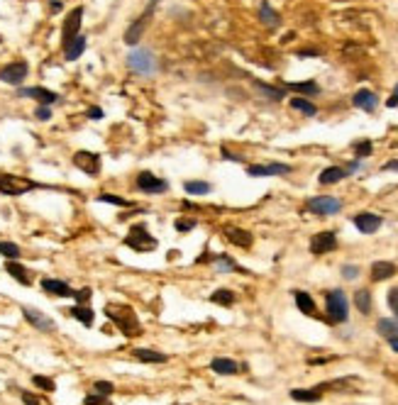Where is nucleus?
<instances>
[{"label":"nucleus","mask_w":398,"mask_h":405,"mask_svg":"<svg viewBox=\"0 0 398 405\" xmlns=\"http://www.w3.org/2000/svg\"><path fill=\"white\" fill-rule=\"evenodd\" d=\"M247 173L249 176H286V173H291V166L289 164H278V161H274V164L249 166Z\"/></svg>","instance_id":"dca6fc26"},{"label":"nucleus","mask_w":398,"mask_h":405,"mask_svg":"<svg viewBox=\"0 0 398 405\" xmlns=\"http://www.w3.org/2000/svg\"><path fill=\"white\" fill-rule=\"evenodd\" d=\"M218 259V268L220 271H242L240 266H234V261L230 256H215Z\"/></svg>","instance_id":"ea45409f"},{"label":"nucleus","mask_w":398,"mask_h":405,"mask_svg":"<svg viewBox=\"0 0 398 405\" xmlns=\"http://www.w3.org/2000/svg\"><path fill=\"white\" fill-rule=\"evenodd\" d=\"M73 298L78 300V305H86L91 300V288H81V291H73Z\"/></svg>","instance_id":"a18cd8bd"},{"label":"nucleus","mask_w":398,"mask_h":405,"mask_svg":"<svg viewBox=\"0 0 398 405\" xmlns=\"http://www.w3.org/2000/svg\"><path fill=\"white\" fill-rule=\"evenodd\" d=\"M293 298H296V305H298V310H301L303 315H317L315 300L305 293V291H296V293H293Z\"/></svg>","instance_id":"bb28decb"},{"label":"nucleus","mask_w":398,"mask_h":405,"mask_svg":"<svg viewBox=\"0 0 398 405\" xmlns=\"http://www.w3.org/2000/svg\"><path fill=\"white\" fill-rule=\"evenodd\" d=\"M298 54L301 56H317L320 52H317V49H308V52H298Z\"/></svg>","instance_id":"bf43d9fd"},{"label":"nucleus","mask_w":398,"mask_h":405,"mask_svg":"<svg viewBox=\"0 0 398 405\" xmlns=\"http://www.w3.org/2000/svg\"><path fill=\"white\" fill-rule=\"evenodd\" d=\"M32 381H34V386H39L42 391H47V393H52L56 388L54 381H52L49 376H32Z\"/></svg>","instance_id":"58836bf2"},{"label":"nucleus","mask_w":398,"mask_h":405,"mask_svg":"<svg viewBox=\"0 0 398 405\" xmlns=\"http://www.w3.org/2000/svg\"><path fill=\"white\" fill-rule=\"evenodd\" d=\"M71 315L81 322V325H86V327H91V325H93V318H96V315H93V310H91V307H86V305H73L71 307Z\"/></svg>","instance_id":"2f4dec72"},{"label":"nucleus","mask_w":398,"mask_h":405,"mask_svg":"<svg viewBox=\"0 0 398 405\" xmlns=\"http://www.w3.org/2000/svg\"><path fill=\"white\" fill-rule=\"evenodd\" d=\"M320 388H313V391H305V388H293L291 391V398L298 400V403H317L323 395H320Z\"/></svg>","instance_id":"cd10ccee"},{"label":"nucleus","mask_w":398,"mask_h":405,"mask_svg":"<svg viewBox=\"0 0 398 405\" xmlns=\"http://www.w3.org/2000/svg\"><path fill=\"white\" fill-rule=\"evenodd\" d=\"M388 307L393 310V315L398 318V288H391V291H388Z\"/></svg>","instance_id":"49530a36"},{"label":"nucleus","mask_w":398,"mask_h":405,"mask_svg":"<svg viewBox=\"0 0 398 405\" xmlns=\"http://www.w3.org/2000/svg\"><path fill=\"white\" fill-rule=\"evenodd\" d=\"M352 105H357L359 110L364 112H374L376 105H379V98H376V93H371L369 88H362V91H357L352 96Z\"/></svg>","instance_id":"a211bd4d"},{"label":"nucleus","mask_w":398,"mask_h":405,"mask_svg":"<svg viewBox=\"0 0 398 405\" xmlns=\"http://www.w3.org/2000/svg\"><path fill=\"white\" fill-rule=\"evenodd\" d=\"M86 44H88V42H86V37H83V34L73 37V39H71V42L64 47V56H66V61H76V59H78V56L86 52Z\"/></svg>","instance_id":"b1692460"},{"label":"nucleus","mask_w":398,"mask_h":405,"mask_svg":"<svg viewBox=\"0 0 398 405\" xmlns=\"http://www.w3.org/2000/svg\"><path fill=\"white\" fill-rule=\"evenodd\" d=\"M127 66L139 76H151L156 73V59L149 49H132L127 56Z\"/></svg>","instance_id":"20e7f679"},{"label":"nucleus","mask_w":398,"mask_h":405,"mask_svg":"<svg viewBox=\"0 0 398 405\" xmlns=\"http://www.w3.org/2000/svg\"><path fill=\"white\" fill-rule=\"evenodd\" d=\"M135 186H137V191H142V193H151V196H162V193L169 191V181L154 176L151 171H142V173H137Z\"/></svg>","instance_id":"423d86ee"},{"label":"nucleus","mask_w":398,"mask_h":405,"mask_svg":"<svg viewBox=\"0 0 398 405\" xmlns=\"http://www.w3.org/2000/svg\"><path fill=\"white\" fill-rule=\"evenodd\" d=\"M259 20L266 25V27H271V29L281 25V15L276 13L269 3H261V5H259Z\"/></svg>","instance_id":"393cba45"},{"label":"nucleus","mask_w":398,"mask_h":405,"mask_svg":"<svg viewBox=\"0 0 398 405\" xmlns=\"http://www.w3.org/2000/svg\"><path fill=\"white\" fill-rule=\"evenodd\" d=\"M396 274V264H391V261H374L371 264V281H386L391 279Z\"/></svg>","instance_id":"412c9836"},{"label":"nucleus","mask_w":398,"mask_h":405,"mask_svg":"<svg viewBox=\"0 0 398 405\" xmlns=\"http://www.w3.org/2000/svg\"><path fill=\"white\" fill-rule=\"evenodd\" d=\"M357 274H359L357 266H344V268H342V276H344V279H357Z\"/></svg>","instance_id":"8fccbe9b"},{"label":"nucleus","mask_w":398,"mask_h":405,"mask_svg":"<svg viewBox=\"0 0 398 405\" xmlns=\"http://www.w3.org/2000/svg\"><path fill=\"white\" fill-rule=\"evenodd\" d=\"M5 271H8L20 286H29V283H32V281H29V271L20 264V261H15V259H10V261L5 264Z\"/></svg>","instance_id":"4be33fe9"},{"label":"nucleus","mask_w":398,"mask_h":405,"mask_svg":"<svg viewBox=\"0 0 398 405\" xmlns=\"http://www.w3.org/2000/svg\"><path fill=\"white\" fill-rule=\"evenodd\" d=\"M17 93H20L22 98H34L39 105H52V103L59 100V96H56L54 91H47V88H42V85H34V88H20Z\"/></svg>","instance_id":"4468645a"},{"label":"nucleus","mask_w":398,"mask_h":405,"mask_svg":"<svg viewBox=\"0 0 398 405\" xmlns=\"http://www.w3.org/2000/svg\"><path fill=\"white\" fill-rule=\"evenodd\" d=\"M32 188H37V183L13 176V173H0V193H5V196H25Z\"/></svg>","instance_id":"39448f33"},{"label":"nucleus","mask_w":398,"mask_h":405,"mask_svg":"<svg viewBox=\"0 0 398 405\" xmlns=\"http://www.w3.org/2000/svg\"><path fill=\"white\" fill-rule=\"evenodd\" d=\"M81 20H83V8H73L69 13V17H66V22H64V29H61V42H64V47H66L73 37H78Z\"/></svg>","instance_id":"9b49d317"},{"label":"nucleus","mask_w":398,"mask_h":405,"mask_svg":"<svg viewBox=\"0 0 398 405\" xmlns=\"http://www.w3.org/2000/svg\"><path fill=\"white\" fill-rule=\"evenodd\" d=\"M151 15H154V5H149L144 13L139 15L137 20L127 27V32H125V44L127 47H137L139 39H142V34H144V29H147V25H149V20H151Z\"/></svg>","instance_id":"0eeeda50"},{"label":"nucleus","mask_w":398,"mask_h":405,"mask_svg":"<svg viewBox=\"0 0 398 405\" xmlns=\"http://www.w3.org/2000/svg\"><path fill=\"white\" fill-rule=\"evenodd\" d=\"M335 356H320V359H310V364L313 366H317V364H328V362H332Z\"/></svg>","instance_id":"864d4df0"},{"label":"nucleus","mask_w":398,"mask_h":405,"mask_svg":"<svg viewBox=\"0 0 398 405\" xmlns=\"http://www.w3.org/2000/svg\"><path fill=\"white\" fill-rule=\"evenodd\" d=\"M286 88H289V91H296V93H301V96H317V93H320V85H317L315 81H303V83H289Z\"/></svg>","instance_id":"473e14b6"},{"label":"nucleus","mask_w":398,"mask_h":405,"mask_svg":"<svg viewBox=\"0 0 398 405\" xmlns=\"http://www.w3.org/2000/svg\"><path fill=\"white\" fill-rule=\"evenodd\" d=\"M308 210L315 215H337L342 210V200L335 196H315L308 200Z\"/></svg>","instance_id":"6e6552de"},{"label":"nucleus","mask_w":398,"mask_h":405,"mask_svg":"<svg viewBox=\"0 0 398 405\" xmlns=\"http://www.w3.org/2000/svg\"><path fill=\"white\" fill-rule=\"evenodd\" d=\"M344 176H347V168L342 166H330L325 168L320 176H317V181L323 183V186H332V183H337V181H342Z\"/></svg>","instance_id":"a878e982"},{"label":"nucleus","mask_w":398,"mask_h":405,"mask_svg":"<svg viewBox=\"0 0 398 405\" xmlns=\"http://www.w3.org/2000/svg\"><path fill=\"white\" fill-rule=\"evenodd\" d=\"M73 164H76V168H81L83 173H88V176H98L100 173V156L93 152H76L73 154Z\"/></svg>","instance_id":"1a4fd4ad"},{"label":"nucleus","mask_w":398,"mask_h":405,"mask_svg":"<svg viewBox=\"0 0 398 405\" xmlns=\"http://www.w3.org/2000/svg\"><path fill=\"white\" fill-rule=\"evenodd\" d=\"M125 244H127L130 249H135V252H154V249L159 247L156 237H151L144 222H137L130 227V235L125 237Z\"/></svg>","instance_id":"f03ea898"},{"label":"nucleus","mask_w":398,"mask_h":405,"mask_svg":"<svg viewBox=\"0 0 398 405\" xmlns=\"http://www.w3.org/2000/svg\"><path fill=\"white\" fill-rule=\"evenodd\" d=\"M42 288H44L47 293L59 295V298H69V295H73L69 283H66V281H59V279H44L42 281Z\"/></svg>","instance_id":"6ab92c4d"},{"label":"nucleus","mask_w":398,"mask_h":405,"mask_svg":"<svg viewBox=\"0 0 398 405\" xmlns=\"http://www.w3.org/2000/svg\"><path fill=\"white\" fill-rule=\"evenodd\" d=\"M98 203H108V205H117V208H130V200H125L120 196H110V193L98 196Z\"/></svg>","instance_id":"4c0bfd02"},{"label":"nucleus","mask_w":398,"mask_h":405,"mask_svg":"<svg viewBox=\"0 0 398 405\" xmlns=\"http://www.w3.org/2000/svg\"><path fill=\"white\" fill-rule=\"evenodd\" d=\"M222 156H225V159H232V161H242V156H237V154H232V152H227V149H222Z\"/></svg>","instance_id":"5fc2aeb1"},{"label":"nucleus","mask_w":398,"mask_h":405,"mask_svg":"<svg viewBox=\"0 0 398 405\" xmlns=\"http://www.w3.org/2000/svg\"><path fill=\"white\" fill-rule=\"evenodd\" d=\"M210 369H213L215 374H220V376H230V374H237V371H240L237 362H234V359H227V356H215V359L210 362Z\"/></svg>","instance_id":"aec40b11"},{"label":"nucleus","mask_w":398,"mask_h":405,"mask_svg":"<svg viewBox=\"0 0 398 405\" xmlns=\"http://www.w3.org/2000/svg\"><path fill=\"white\" fill-rule=\"evenodd\" d=\"M386 105H388V108H398V83H396V88H393V96L386 100Z\"/></svg>","instance_id":"3c124183"},{"label":"nucleus","mask_w":398,"mask_h":405,"mask_svg":"<svg viewBox=\"0 0 398 405\" xmlns=\"http://www.w3.org/2000/svg\"><path fill=\"white\" fill-rule=\"evenodd\" d=\"M88 117H93V120H100V117H103V110H100V108H91V110H88Z\"/></svg>","instance_id":"603ef678"},{"label":"nucleus","mask_w":398,"mask_h":405,"mask_svg":"<svg viewBox=\"0 0 398 405\" xmlns=\"http://www.w3.org/2000/svg\"><path fill=\"white\" fill-rule=\"evenodd\" d=\"M222 235L227 237V242H232L234 247H242V249H249V247H252V235H249L247 230H242V227L227 224V227L222 230Z\"/></svg>","instance_id":"f3484780"},{"label":"nucleus","mask_w":398,"mask_h":405,"mask_svg":"<svg viewBox=\"0 0 398 405\" xmlns=\"http://www.w3.org/2000/svg\"><path fill=\"white\" fill-rule=\"evenodd\" d=\"M291 108H293V110H298V112H303V115H308V117H313V115L317 112V108L305 98V96H293V98H291Z\"/></svg>","instance_id":"c85d7f7f"},{"label":"nucleus","mask_w":398,"mask_h":405,"mask_svg":"<svg viewBox=\"0 0 398 405\" xmlns=\"http://www.w3.org/2000/svg\"><path fill=\"white\" fill-rule=\"evenodd\" d=\"M325 300H328V322L340 325V322L347 320V315H349V300H347L344 291L335 288V291H330L328 293Z\"/></svg>","instance_id":"7ed1b4c3"},{"label":"nucleus","mask_w":398,"mask_h":405,"mask_svg":"<svg viewBox=\"0 0 398 405\" xmlns=\"http://www.w3.org/2000/svg\"><path fill=\"white\" fill-rule=\"evenodd\" d=\"M22 315H25V320H27L32 327H37V330H42V332H54V330H56L54 320H52L49 315L39 312V310H32V307H22Z\"/></svg>","instance_id":"f8f14e48"},{"label":"nucleus","mask_w":398,"mask_h":405,"mask_svg":"<svg viewBox=\"0 0 398 405\" xmlns=\"http://www.w3.org/2000/svg\"><path fill=\"white\" fill-rule=\"evenodd\" d=\"M0 254L5 256V259H17L20 256V247L15 244V242H0Z\"/></svg>","instance_id":"c9c22d12"},{"label":"nucleus","mask_w":398,"mask_h":405,"mask_svg":"<svg viewBox=\"0 0 398 405\" xmlns=\"http://www.w3.org/2000/svg\"><path fill=\"white\" fill-rule=\"evenodd\" d=\"M183 191H186L188 196H206V193L213 191V186L208 181H186L183 183Z\"/></svg>","instance_id":"7c9ffc66"},{"label":"nucleus","mask_w":398,"mask_h":405,"mask_svg":"<svg viewBox=\"0 0 398 405\" xmlns=\"http://www.w3.org/2000/svg\"><path fill=\"white\" fill-rule=\"evenodd\" d=\"M105 315L115 322V327H117L125 337H137L139 332H142V325H139L137 312H135L130 305L110 303V305H105Z\"/></svg>","instance_id":"f257e3e1"},{"label":"nucleus","mask_w":398,"mask_h":405,"mask_svg":"<svg viewBox=\"0 0 398 405\" xmlns=\"http://www.w3.org/2000/svg\"><path fill=\"white\" fill-rule=\"evenodd\" d=\"M337 249V237L335 232H317L310 239V252L313 254H328Z\"/></svg>","instance_id":"ddd939ff"},{"label":"nucleus","mask_w":398,"mask_h":405,"mask_svg":"<svg viewBox=\"0 0 398 405\" xmlns=\"http://www.w3.org/2000/svg\"><path fill=\"white\" fill-rule=\"evenodd\" d=\"M354 305H357V310L362 315H369L371 312V293L367 288H359L357 293H354Z\"/></svg>","instance_id":"c756f323"},{"label":"nucleus","mask_w":398,"mask_h":405,"mask_svg":"<svg viewBox=\"0 0 398 405\" xmlns=\"http://www.w3.org/2000/svg\"><path fill=\"white\" fill-rule=\"evenodd\" d=\"M174 227H176L179 232H191L193 227H195V220H193V217H179Z\"/></svg>","instance_id":"c03bdc74"},{"label":"nucleus","mask_w":398,"mask_h":405,"mask_svg":"<svg viewBox=\"0 0 398 405\" xmlns=\"http://www.w3.org/2000/svg\"><path fill=\"white\" fill-rule=\"evenodd\" d=\"M132 356L142 364H166L169 362V356H166L164 351H154V349H135Z\"/></svg>","instance_id":"5701e85b"},{"label":"nucleus","mask_w":398,"mask_h":405,"mask_svg":"<svg viewBox=\"0 0 398 405\" xmlns=\"http://www.w3.org/2000/svg\"><path fill=\"white\" fill-rule=\"evenodd\" d=\"M210 300H213L215 305L230 307V305L234 303V293H232V291H227V288H218V291H213V295H210Z\"/></svg>","instance_id":"72a5a7b5"},{"label":"nucleus","mask_w":398,"mask_h":405,"mask_svg":"<svg viewBox=\"0 0 398 405\" xmlns=\"http://www.w3.org/2000/svg\"><path fill=\"white\" fill-rule=\"evenodd\" d=\"M34 115H37V120H49V117H52V108H49V105H39V108L34 110Z\"/></svg>","instance_id":"de8ad7c7"},{"label":"nucleus","mask_w":398,"mask_h":405,"mask_svg":"<svg viewBox=\"0 0 398 405\" xmlns=\"http://www.w3.org/2000/svg\"><path fill=\"white\" fill-rule=\"evenodd\" d=\"M93 388H96L98 395H108V398H110V393L115 391V386H112L110 381H96V383H93Z\"/></svg>","instance_id":"a19ab883"},{"label":"nucleus","mask_w":398,"mask_h":405,"mask_svg":"<svg viewBox=\"0 0 398 405\" xmlns=\"http://www.w3.org/2000/svg\"><path fill=\"white\" fill-rule=\"evenodd\" d=\"M61 8H64V5H61V3H59V0H54V3H52V13H61Z\"/></svg>","instance_id":"13d9d810"},{"label":"nucleus","mask_w":398,"mask_h":405,"mask_svg":"<svg viewBox=\"0 0 398 405\" xmlns=\"http://www.w3.org/2000/svg\"><path fill=\"white\" fill-rule=\"evenodd\" d=\"M386 342L391 344V349H393V351H398V337H388Z\"/></svg>","instance_id":"4d7b16f0"},{"label":"nucleus","mask_w":398,"mask_h":405,"mask_svg":"<svg viewBox=\"0 0 398 405\" xmlns=\"http://www.w3.org/2000/svg\"><path fill=\"white\" fill-rule=\"evenodd\" d=\"M354 152H357V159H362V156H369V154L374 152V147H371L369 140H364V142H357V144H354Z\"/></svg>","instance_id":"37998d69"},{"label":"nucleus","mask_w":398,"mask_h":405,"mask_svg":"<svg viewBox=\"0 0 398 405\" xmlns=\"http://www.w3.org/2000/svg\"><path fill=\"white\" fill-rule=\"evenodd\" d=\"M381 217L379 215H374V212H359L357 217H354V227H357L362 235H374V232H379V227H381Z\"/></svg>","instance_id":"2eb2a0df"},{"label":"nucleus","mask_w":398,"mask_h":405,"mask_svg":"<svg viewBox=\"0 0 398 405\" xmlns=\"http://www.w3.org/2000/svg\"><path fill=\"white\" fill-rule=\"evenodd\" d=\"M27 64L25 61H15V64H8V66H3L0 69V81H5V83L10 85H20L25 78H27Z\"/></svg>","instance_id":"9d476101"},{"label":"nucleus","mask_w":398,"mask_h":405,"mask_svg":"<svg viewBox=\"0 0 398 405\" xmlns=\"http://www.w3.org/2000/svg\"><path fill=\"white\" fill-rule=\"evenodd\" d=\"M376 332L384 335L386 339H388V337H398V320H379Z\"/></svg>","instance_id":"f704fd0d"},{"label":"nucleus","mask_w":398,"mask_h":405,"mask_svg":"<svg viewBox=\"0 0 398 405\" xmlns=\"http://www.w3.org/2000/svg\"><path fill=\"white\" fill-rule=\"evenodd\" d=\"M254 85H257V91H261L266 98H271V100H281V98H284V91H281V88H271V85L259 83V81H257Z\"/></svg>","instance_id":"e433bc0d"},{"label":"nucleus","mask_w":398,"mask_h":405,"mask_svg":"<svg viewBox=\"0 0 398 405\" xmlns=\"http://www.w3.org/2000/svg\"><path fill=\"white\" fill-rule=\"evenodd\" d=\"M22 403H25V405H39V398H37L34 393L25 391V393H22Z\"/></svg>","instance_id":"09e8293b"},{"label":"nucleus","mask_w":398,"mask_h":405,"mask_svg":"<svg viewBox=\"0 0 398 405\" xmlns=\"http://www.w3.org/2000/svg\"><path fill=\"white\" fill-rule=\"evenodd\" d=\"M384 171H398V159H393V161L384 164Z\"/></svg>","instance_id":"6e6d98bb"},{"label":"nucleus","mask_w":398,"mask_h":405,"mask_svg":"<svg viewBox=\"0 0 398 405\" xmlns=\"http://www.w3.org/2000/svg\"><path fill=\"white\" fill-rule=\"evenodd\" d=\"M83 405H110V398L108 395L93 393V395H86V398H83Z\"/></svg>","instance_id":"79ce46f5"}]
</instances>
